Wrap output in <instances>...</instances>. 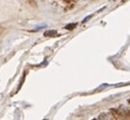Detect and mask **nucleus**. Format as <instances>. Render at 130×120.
Wrapping results in <instances>:
<instances>
[{
  "instance_id": "obj_1",
  "label": "nucleus",
  "mask_w": 130,
  "mask_h": 120,
  "mask_svg": "<svg viewBox=\"0 0 130 120\" xmlns=\"http://www.w3.org/2000/svg\"><path fill=\"white\" fill-rule=\"evenodd\" d=\"M55 34V31H49V32H46L45 33V36H48V35H54Z\"/></svg>"
}]
</instances>
